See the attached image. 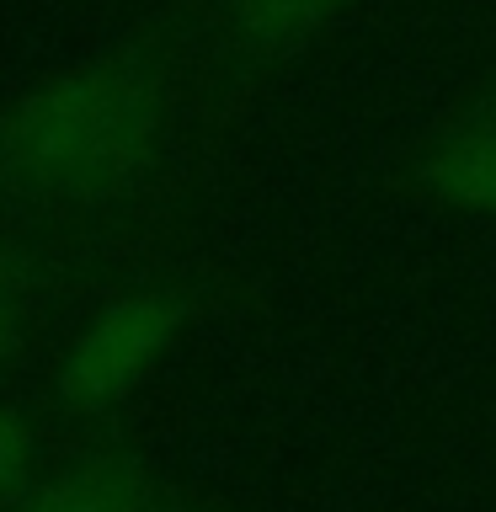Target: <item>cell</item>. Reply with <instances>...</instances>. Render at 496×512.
I'll use <instances>...</instances> for the list:
<instances>
[{
  "instance_id": "obj_1",
  "label": "cell",
  "mask_w": 496,
  "mask_h": 512,
  "mask_svg": "<svg viewBox=\"0 0 496 512\" xmlns=\"http://www.w3.org/2000/svg\"><path fill=\"white\" fill-rule=\"evenodd\" d=\"M160 86L128 59H80L32 80L0 118V171L32 198L102 203L150 171Z\"/></svg>"
},
{
  "instance_id": "obj_4",
  "label": "cell",
  "mask_w": 496,
  "mask_h": 512,
  "mask_svg": "<svg viewBox=\"0 0 496 512\" xmlns=\"http://www.w3.org/2000/svg\"><path fill=\"white\" fill-rule=\"evenodd\" d=\"M32 512H166V502L139 470L112 464V459H91L43 480L38 496H32Z\"/></svg>"
},
{
  "instance_id": "obj_3",
  "label": "cell",
  "mask_w": 496,
  "mask_h": 512,
  "mask_svg": "<svg viewBox=\"0 0 496 512\" xmlns=\"http://www.w3.org/2000/svg\"><path fill=\"white\" fill-rule=\"evenodd\" d=\"M416 182L432 203L496 219V118L438 134L416 160Z\"/></svg>"
},
{
  "instance_id": "obj_8",
  "label": "cell",
  "mask_w": 496,
  "mask_h": 512,
  "mask_svg": "<svg viewBox=\"0 0 496 512\" xmlns=\"http://www.w3.org/2000/svg\"><path fill=\"white\" fill-rule=\"evenodd\" d=\"M0 288H11V267H6V256H0Z\"/></svg>"
},
{
  "instance_id": "obj_6",
  "label": "cell",
  "mask_w": 496,
  "mask_h": 512,
  "mask_svg": "<svg viewBox=\"0 0 496 512\" xmlns=\"http://www.w3.org/2000/svg\"><path fill=\"white\" fill-rule=\"evenodd\" d=\"M27 470H32V438H27V427L0 406V496L22 486Z\"/></svg>"
},
{
  "instance_id": "obj_5",
  "label": "cell",
  "mask_w": 496,
  "mask_h": 512,
  "mask_svg": "<svg viewBox=\"0 0 496 512\" xmlns=\"http://www.w3.org/2000/svg\"><path fill=\"white\" fill-rule=\"evenodd\" d=\"M358 6L363 0H230V16L251 48H299Z\"/></svg>"
},
{
  "instance_id": "obj_7",
  "label": "cell",
  "mask_w": 496,
  "mask_h": 512,
  "mask_svg": "<svg viewBox=\"0 0 496 512\" xmlns=\"http://www.w3.org/2000/svg\"><path fill=\"white\" fill-rule=\"evenodd\" d=\"M11 336H16V288H0V358H6Z\"/></svg>"
},
{
  "instance_id": "obj_2",
  "label": "cell",
  "mask_w": 496,
  "mask_h": 512,
  "mask_svg": "<svg viewBox=\"0 0 496 512\" xmlns=\"http://www.w3.org/2000/svg\"><path fill=\"white\" fill-rule=\"evenodd\" d=\"M182 336V304L160 288H139L102 304L70 336L59 363V395L80 411H107L150 379V368Z\"/></svg>"
}]
</instances>
